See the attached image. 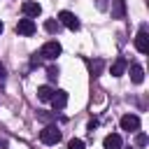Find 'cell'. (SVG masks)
Instances as JSON below:
<instances>
[{
	"mask_svg": "<svg viewBox=\"0 0 149 149\" xmlns=\"http://www.w3.org/2000/svg\"><path fill=\"white\" fill-rule=\"evenodd\" d=\"M37 56H42V58H47V61H54L56 56H61V44H58L56 40H49V42L42 44V49H40Z\"/></svg>",
	"mask_w": 149,
	"mask_h": 149,
	"instance_id": "6da1fadb",
	"label": "cell"
},
{
	"mask_svg": "<svg viewBox=\"0 0 149 149\" xmlns=\"http://www.w3.org/2000/svg\"><path fill=\"white\" fill-rule=\"evenodd\" d=\"M40 140H42L44 144H58V142H61V130H58L56 126H47V128L40 130Z\"/></svg>",
	"mask_w": 149,
	"mask_h": 149,
	"instance_id": "7a4b0ae2",
	"label": "cell"
},
{
	"mask_svg": "<svg viewBox=\"0 0 149 149\" xmlns=\"http://www.w3.org/2000/svg\"><path fill=\"white\" fill-rule=\"evenodd\" d=\"M58 23L65 26V28H70V30H79V19H77L72 12H68V9H63V12L58 14Z\"/></svg>",
	"mask_w": 149,
	"mask_h": 149,
	"instance_id": "3957f363",
	"label": "cell"
},
{
	"mask_svg": "<svg viewBox=\"0 0 149 149\" xmlns=\"http://www.w3.org/2000/svg\"><path fill=\"white\" fill-rule=\"evenodd\" d=\"M21 12H23L26 19H35V16L42 14V7H40L37 2H33V0H26V2L21 5Z\"/></svg>",
	"mask_w": 149,
	"mask_h": 149,
	"instance_id": "277c9868",
	"label": "cell"
},
{
	"mask_svg": "<svg viewBox=\"0 0 149 149\" xmlns=\"http://www.w3.org/2000/svg\"><path fill=\"white\" fill-rule=\"evenodd\" d=\"M35 30H37V26H35L33 19H19V23H16V33H19V35H26V37H28V35H33Z\"/></svg>",
	"mask_w": 149,
	"mask_h": 149,
	"instance_id": "5b68a950",
	"label": "cell"
},
{
	"mask_svg": "<svg viewBox=\"0 0 149 149\" xmlns=\"http://www.w3.org/2000/svg\"><path fill=\"white\" fill-rule=\"evenodd\" d=\"M135 49H137L140 54H147V51H149V35H147V28H144V26L140 28V33H137V37H135Z\"/></svg>",
	"mask_w": 149,
	"mask_h": 149,
	"instance_id": "8992f818",
	"label": "cell"
},
{
	"mask_svg": "<svg viewBox=\"0 0 149 149\" xmlns=\"http://www.w3.org/2000/svg\"><path fill=\"white\" fill-rule=\"evenodd\" d=\"M121 128L128 130V133L137 130V128H140V116H135V114H123V116H121Z\"/></svg>",
	"mask_w": 149,
	"mask_h": 149,
	"instance_id": "52a82bcc",
	"label": "cell"
},
{
	"mask_svg": "<svg viewBox=\"0 0 149 149\" xmlns=\"http://www.w3.org/2000/svg\"><path fill=\"white\" fill-rule=\"evenodd\" d=\"M51 107L58 112V109H63L65 105H68V91H54V95H51Z\"/></svg>",
	"mask_w": 149,
	"mask_h": 149,
	"instance_id": "ba28073f",
	"label": "cell"
},
{
	"mask_svg": "<svg viewBox=\"0 0 149 149\" xmlns=\"http://www.w3.org/2000/svg\"><path fill=\"white\" fill-rule=\"evenodd\" d=\"M112 19H126V0H112Z\"/></svg>",
	"mask_w": 149,
	"mask_h": 149,
	"instance_id": "9c48e42d",
	"label": "cell"
},
{
	"mask_svg": "<svg viewBox=\"0 0 149 149\" xmlns=\"http://www.w3.org/2000/svg\"><path fill=\"white\" fill-rule=\"evenodd\" d=\"M126 65H128V63H126V58H123V56H119V58L112 63V77H121V74L126 72Z\"/></svg>",
	"mask_w": 149,
	"mask_h": 149,
	"instance_id": "30bf717a",
	"label": "cell"
},
{
	"mask_svg": "<svg viewBox=\"0 0 149 149\" xmlns=\"http://www.w3.org/2000/svg\"><path fill=\"white\" fill-rule=\"evenodd\" d=\"M142 79H144V70H142V65L133 63V65H130V81H133V84H142Z\"/></svg>",
	"mask_w": 149,
	"mask_h": 149,
	"instance_id": "8fae6325",
	"label": "cell"
},
{
	"mask_svg": "<svg viewBox=\"0 0 149 149\" xmlns=\"http://www.w3.org/2000/svg\"><path fill=\"white\" fill-rule=\"evenodd\" d=\"M105 149H121V135H116V133H109L107 137H105Z\"/></svg>",
	"mask_w": 149,
	"mask_h": 149,
	"instance_id": "7c38bea8",
	"label": "cell"
},
{
	"mask_svg": "<svg viewBox=\"0 0 149 149\" xmlns=\"http://www.w3.org/2000/svg\"><path fill=\"white\" fill-rule=\"evenodd\" d=\"M51 95H54V88H51V86H40V88H37V98H40L42 102H49Z\"/></svg>",
	"mask_w": 149,
	"mask_h": 149,
	"instance_id": "4fadbf2b",
	"label": "cell"
},
{
	"mask_svg": "<svg viewBox=\"0 0 149 149\" xmlns=\"http://www.w3.org/2000/svg\"><path fill=\"white\" fill-rule=\"evenodd\" d=\"M44 30H47V33H51V35H54V33H58V30H61V23H58V19H56V21H54V19L44 21Z\"/></svg>",
	"mask_w": 149,
	"mask_h": 149,
	"instance_id": "5bb4252c",
	"label": "cell"
},
{
	"mask_svg": "<svg viewBox=\"0 0 149 149\" xmlns=\"http://www.w3.org/2000/svg\"><path fill=\"white\" fill-rule=\"evenodd\" d=\"M58 74H61L58 65H49V68H47V77H49L51 81H56V79H58Z\"/></svg>",
	"mask_w": 149,
	"mask_h": 149,
	"instance_id": "9a60e30c",
	"label": "cell"
},
{
	"mask_svg": "<svg viewBox=\"0 0 149 149\" xmlns=\"http://www.w3.org/2000/svg\"><path fill=\"white\" fill-rule=\"evenodd\" d=\"M147 142H149V137H147L144 133H137V135H135V144H137V147H147Z\"/></svg>",
	"mask_w": 149,
	"mask_h": 149,
	"instance_id": "2e32d148",
	"label": "cell"
},
{
	"mask_svg": "<svg viewBox=\"0 0 149 149\" xmlns=\"http://www.w3.org/2000/svg\"><path fill=\"white\" fill-rule=\"evenodd\" d=\"M68 149H86V144H84L81 140H77V137H74V140H70V142H68Z\"/></svg>",
	"mask_w": 149,
	"mask_h": 149,
	"instance_id": "e0dca14e",
	"label": "cell"
},
{
	"mask_svg": "<svg viewBox=\"0 0 149 149\" xmlns=\"http://www.w3.org/2000/svg\"><path fill=\"white\" fill-rule=\"evenodd\" d=\"M88 68H91V74L95 77L100 70H102V61H95V63H88Z\"/></svg>",
	"mask_w": 149,
	"mask_h": 149,
	"instance_id": "ac0fdd59",
	"label": "cell"
},
{
	"mask_svg": "<svg viewBox=\"0 0 149 149\" xmlns=\"http://www.w3.org/2000/svg\"><path fill=\"white\" fill-rule=\"evenodd\" d=\"M5 79H7V70H5V65L0 63V86L5 84Z\"/></svg>",
	"mask_w": 149,
	"mask_h": 149,
	"instance_id": "d6986e66",
	"label": "cell"
},
{
	"mask_svg": "<svg viewBox=\"0 0 149 149\" xmlns=\"http://www.w3.org/2000/svg\"><path fill=\"white\" fill-rule=\"evenodd\" d=\"M95 126H98V119H91V121H88V130L93 133V128H95Z\"/></svg>",
	"mask_w": 149,
	"mask_h": 149,
	"instance_id": "ffe728a7",
	"label": "cell"
},
{
	"mask_svg": "<svg viewBox=\"0 0 149 149\" xmlns=\"http://www.w3.org/2000/svg\"><path fill=\"white\" fill-rule=\"evenodd\" d=\"M95 5H98V9H107V0H98Z\"/></svg>",
	"mask_w": 149,
	"mask_h": 149,
	"instance_id": "44dd1931",
	"label": "cell"
},
{
	"mask_svg": "<svg viewBox=\"0 0 149 149\" xmlns=\"http://www.w3.org/2000/svg\"><path fill=\"white\" fill-rule=\"evenodd\" d=\"M2 28H5V26H2V21H0V35H2Z\"/></svg>",
	"mask_w": 149,
	"mask_h": 149,
	"instance_id": "7402d4cb",
	"label": "cell"
},
{
	"mask_svg": "<svg viewBox=\"0 0 149 149\" xmlns=\"http://www.w3.org/2000/svg\"><path fill=\"white\" fill-rule=\"evenodd\" d=\"M0 147H5V142H2V140H0Z\"/></svg>",
	"mask_w": 149,
	"mask_h": 149,
	"instance_id": "603a6c76",
	"label": "cell"
}]
</instances>
